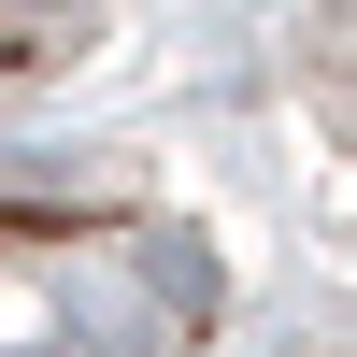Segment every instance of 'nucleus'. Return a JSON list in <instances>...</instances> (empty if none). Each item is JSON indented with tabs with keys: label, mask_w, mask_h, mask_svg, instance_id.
I'll use <instances>...</instances> for the list:
<instances>
[{
	"label": "nucleus",
	"mask_w": 357,
	"mask_h": 357,
	"mask_svg": "<svg viewBox=\"0 0 357 357\" xmlns=\"http://www.w3.org/2000/svg\"><path fill=\"white\" fill-rule=\"evenodd\" d=\"M114 43H129V0H0V129H43Z\"/></svg>",
	"instance_id": "obj_3"
},
{
	"label": "nucleus",
	"mask_w": 357,
	"mask_h": 357,
	"mask_svg": "<svg viewBox=\"0 0 357 357\" xmlns=\"http://www.w3.org/2000/svg\"><path fill=\"white\" fill-rule=\"evenodd\" d=\"M243 357H357V301H286V314H257Z\"/></svg>",
	"instance_id": "obj_4"
},
{
	"label": "nucleus",
	"mask_w": 357,
	"mask_h": 357,
	"mask_svg": "<svg viewBox=\"0 0 357 357\" xmlns=\"http://www.w3.org/2000/svg\"><path fill=\"white\" fill-rule=\"evenodd\" d=\"M286 114H301L314 200L357 229V0H301V29H286Z\"/></svg>",
	"instance_id": "obj_2"
},
{
	"label": "nucleus",
	"mask_w": 357,
	"mask_h": 357,
	"mask_svg": "<svg viewBox=\"0 0 357 357\" xmlns=\"http://www.w3.org/2000/svg\"><path fill=\"white\" fill-rule=\"evenodd\" d=\"M243 257L143 143L0 129V357H215Z\"/></svg>",
	"instance_id": "obj_1"
}]
</instances>
